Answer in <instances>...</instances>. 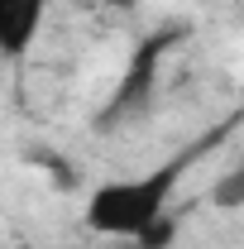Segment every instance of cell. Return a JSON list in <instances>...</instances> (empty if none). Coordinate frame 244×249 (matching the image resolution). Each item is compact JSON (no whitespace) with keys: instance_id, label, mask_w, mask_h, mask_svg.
I'll return each mask as SVG.
<instances>
[{"instance_id":"6da1fadb","label":"cell","mask_w":244,"mask_h":249,"mask_svg":"<svg viewBox=\"0 0 244 249\" xmlns=\"http://www.w3.org/2000/svg\"><path fill=\"white\" fill-rule=\"evenodd\" d=\"M168 192H173V168L144 173V178H115L101 182L87 196V230L105 240H139L158 220H168Z\"/></svg>"},{"instance_id":"7a4b0ae2","label":"cell","mask_w":244,"mask_h":249,"mask_svg":"<svg viewBox=\"0 0 244 249\" xmlns=\"http://www.w3.org/2000/svg\"><path fill=\"white\" fill-rule=\"evenodd\" d=\"M211 201L220 206V211H244V163L225 168V173L215 178V187H211Z\"/></svg>"},{"instance_id":"3957f363","label":"cell","mask_w":244,"mask_h":249,"mask_svg":"<svg viewBox=\"0 0 244 249\" xmlns=\"http://www.w3.org/2000/svg\"><path fill=\"white\" fill-rule=\"evenodd\" d=\"M105 5H129V0H105Z\"/></svg>"}]
</instances>
